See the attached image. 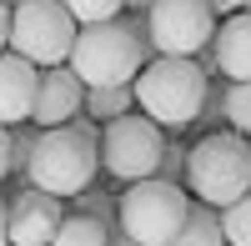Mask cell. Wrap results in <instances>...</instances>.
Masks as SVG:
<instances>
[{"label": "cell", "instance_id": "cell-1", "mask_svg": "<svg viewBox=\"0 0 251 246\" xmlns=\"http://www.w3.org/2000/svg\"><path fill=\"white\" fill-rule=\"evenodd\" d=\"M151 25L146 10H121L116 20L75 25L66 66L80 75V86H131L136 71L151 60Z\"/></svg>", "mask_w": 251, "mask_h": 246}, {"label": "cell", "instance_id": "cell-2", "mask_svg": "<svg viewBox=\"0 0 251 246\" xmlns=\"http://www.w3.org/2000/svg\"><path fill=\"white\" fill-rule=\"evenodd\" d=\"M96 121L75 116L66 126H46L35 136V151L25 161V186H40L50 196H75L86 191L96 171H100V151H96Z\"/></svg>", "mask_w": 251, "mask_h": 246}, {"label": "cell", "instance_id": "cell-3", "mask_svg": "<svg viewBox=\"0 0 251 246\" xmlns=\"http://www.w3.org/2000/svg\"><path fill=\"white\" fill-rule=\"evenodd\" d=\"M206 75L191 55H151L131 80L136 111H146L161 131H191V121L201 111L206 96Z\"/></svg>", "mask_w": 251, "mask_h": 246}, {"label": "cell", "instance_id": "cell-4", "mask_svg": "<svg viewBox=\"0 0 251 246\" xmlns=\"http://www.w3.org/2000/svg\"><path fill=\"white\" fill-rule=\"evenodd\" d=\"M181 186H191L196 201L206 206H226L241 191H251V141L231 126L206 131L191 151H186V176Z\"/></svg>", "mask_w": 251, "mask_h": 246}, {"label": "cell", "instance_id": "cell-5", "mask_svg": "<svg viewBox=\"0 0 251 246\" xmlns=\"http://www.w3.org/2000/svg\"><path fill=\"white\" fill-rule=\"evenodd\" d=\"M186 206H191V191L181 181H161V176L126 181V191L116 196V231H126L141 246H166L181 231Z\"/></svg>", "mask_w": 251, "mask_h": 246}, {"label": "cell", "instance_id": "cell-6", "mask_svg": "<svg viewBox=\"0 0 251 246\" xmlns=\"http://www.w3.org/2000/svg\"><path fill=\"white\" fill-rule=\"evenodd\" d=\"M71 40H75V20L60 0H15L10 5V35H5V50L25 55L30 66H66L71 55Z\"/></svg>", "mask_w": 251, "mask_h": 246}, {"label": "cell", "instance_id": "cell-7", "mask_svg": "<svg viewBox=\"0 0 251 246\" xmlns=\"http://www.w3.org/2000/svg\"><path fill=\"white\" fill-rule=\"evenodd\" d=\"M161 146H166V131H161L146 111L111 116V121H100V131H96L100 166H106L116 181H141V176H151Z\"/></svg>", "mask_w": 251, "mask_h": 246}, {"label": "cell", "instance_id": "cell-8", "mask_svg": "<svg viewBox=\"0 0 251 246\" xmlns=\"http://www.w3.org/2000/svg\"><path fill=\"white\" fill-rule=\"evenodd\" d=\"M156 55H196L216 30V10L206 0H151L146 5Z\"/></svg>", "mask_w": 251, "mask_h": 246}, {"label": "cell", "instance_id": "cell-9", "mask_svg": "<svg viewBox=\"0 0 251 246\" xmlns=\"http://www.w3.org/2000/svg\"><path fill=\"white\" fill-rule=\"evenodd\" d=\"M60 216H66L60 196L40 191V186H20L5 201V236H10V246H46L60 226Z\"/></svg>", "mask_w": 251, "mask_h": 246}, {"label": "cell", "instance_id": "cell-10", "mask_svg": "<svg viewBox=\"0 0 251 246\" xmlns=\"http://www.w3.org/2000/svg\"><path fill=\"white\" fill-rule=\"evenodd\" d=\"M80 96H86V86H80V75L71 66H46L35 80V100H30V126L46 131V126H66V121L80 116Z\"/></svg>", "mask_w": 251, "mask_h": 246}, {"label": "cell", "instance_id": "cell-11", "mask_svg": "<svg viewBox=\"0 0 251 246\" xmlns=\"http://www.w3.org/2000/svg\"><path fill=\"white\" fill-rule=\"evenodd\" d=\"M211 55H216V75H226V80L251 75V10H231L216 20Z\"/></svg>", "mask_w": 251, "mask_h": 246}, {"label": "cell", "instance_id": "cell-12", "mask_svg": "<svg viewBox=\"0 0 251 246\" xmlns=\"http://www.w3.org/2000/svg\"><path fill=\"white\" fill-rule=\"evenodd\" d=\"M35 80H40V66H30V60L15 55V50H0V126L30 121Z\"/></svg>", "mask_w": 251, "mask_h": 246}, {"label": "cell", "instance_id": "cell-13", "mask_svg": "<svg viewBox=\"0 0 251 246\" xmlns=\"http://www.w3.org/2000/svg\"><path fill=\"white\" fill-rule=\"evenodd\" d=\"M166 246H226V241H221L216 206H206V201H191V206H186L181 231H176L171 241H166Z\"/></svg>", "mask_w": 251, "mask_h": 246}, {"label": "cell", "instance_id": "cell-14", "mask_svg": "<svg viewBox=\"0 0 251 246\" xmlns=\"http://www.w3.org/2000/svg\"><path fill=\"white\" fill-rule=\"evenodd\" d=\"M126 111H136L131 86H86V96H80V116L86 121H111Z\"/></svg>", "mask_w": 251, "mask_h": 246}, {"label": "cell", "instance_id": "cell-15", "mask_svg": "<svg viewBox=\"0 0 251 246\" xmlns=\"http://www.w3.org/2000/svg\"><path fill=\"white\" fill-rule=\"evenodd\" d=\"M106 236H111L106 221H96L86 211H71V216H60V226L46 246H106Z\"/></svg>", "mask_w": 251, "mask_h": 246}, {"label": "cell", "instance_id": "cell-16", "mask_svg": "<svg viewBox=\"0 0 251 246\" xmlns=\"http://www.w3.org/2000/svg\"><path fill=\"white\" fill-rule=\"evenodd\" d=\"M216 221H221V241L226 246H251V191H241L236 201L216 206Z\"/></svg>", "mask_w": 251, "mask_h": 246}, {"label": "cell", "instance_id": "cell-17", "mask_svg": "<svg viewBox=\"0 0 251 246\" xmlns=\"http://www.w3.org/2000/svg\"><path fill=\"white\" fill-rule=\"evenodd\" d=\"M191 126H196L201 136L226 126V75H211V80H206V96H201V111H196Z\"/></svg>", "mask_w": 251, "mask_h": 246}, {"label": "cell", "instance_id": "cell-18", "mask_svg": "<svg viewBox=\"0 0 251 246\" xmlns=\"http://www.w3.org/2000/svg\"><path fill=\"white\" fill-rule=\"evenodd\" d=\"M226 126L251 141V75L246 80H226Z\"/></svg>", "mask_w": 251, "mask_h": 246}, {"label": "cell", "instance_id": "cell-19", "mask_svg": "<svg viewBox=\"0 0 251 246\" xmlns=\"http://www.w3.org/2000/svg\"><path fill=\"white\" fill-rule=\"evenodd\" d=\"M60 5L71 10L75 25H96V20H116L126 10V0H60Z\"/></svg>", "mask_w": 251, "mask_h": 246}, {"label": "cell", "instance_id": "cell-20", "mask_svg": "<svg viewBox=\"0 0 251 246\" xmlns=\"http://www.w3.org/2000/svg\"><path fill=\"white\" fill-rule=\"evenodd\" d=\"M35 126H30V121H15V126H10V176H20V181H25V161H30V151H35Z\"/></svg>", "mask_w": 251, "mask_h": 246}, {"label": "cell", "instance_id": "cell-21", "mask_svg": "<svg viewBox=\"0 0 251 246\" xmlns=\"http://www.w3.org/2000/svg\"><path fill=\"white\" fill-rule=\"evenodd\" d=\"M71 206H75V211H86V216H96V221H106V226H116V196H111V191L86 186V191H75V196H71Z\"/></svg>", "mask_w": 251, "mask_h": 246}, {"label": "cell", "instance_id": "cell-22", "mask_svg": "<svg viewBox=\"0 0 251 246\" xmlns=\"http://www.w3.org/2000/svg\"><path fill=\"white\" fill-rule=\"evenodd\" d=\"M151 176H161V181H181L186 176V146H181V141H166V146H161Z\"/></svg>", "mask_w": 251, "mask_h": 246}, {"label": "cell", "instance_id": "cell-23", "mask_svg": "<svg viewBox=\"0 0 251 246\" xmlns=\"http://www.w3.org/2000/svg\"><path fill=\"white\" fill-rule=\"evenodd\" d=\"M10 176V126H0V181Z\"/></svg>", "mask_w": 251, "mask_h": 246}, {"label": "cell", "instance_id": "cell-24", "mask_svg": "<svg viewBox=\"0 0 251 246\" xmlns=\"http://www.w3.org/2000/svg\"><path fill=\"white\" fill-rule=\"evenodd\" d=\"M206 5H211L216 20H221V15H231V10H246V0H206Z\"/></svg>", "mask_w": 251, "mask_h": 246}, {"label": "cell", "instance_id": "cell-25", "mask_svg": "<svg viewBox=\"0 0 251 246\" xmlns=\"http://www.w3.org/2000/svg\"><path fill=\"white\" fill-rule=\"evenodd\" d=\"M5 35H10V0H0V50H5Z\"/></svg>", "mask_w": 251, "mask_h": 246}, {"label": "cell", "instance_id": "cell-26", "mask_svg": "<svg viewBox=\"0 0 251 246\" xmlns=\"http://www.w3.org/2000/svg\"><path fill=\"white\" fill-rule=\"evenodd\" d=\"M106 246H141V241H131V236H126V231H116V226H111V236H106Z\"/></svg>", "mask_w": 251, "mask_h": 246}, {"label": "cell", "instance_id": "cell-27", "mask_svg": "<svg viewBox=\"0 0 251 246\" xmlns=\"http://www.w3.org/2000/svg\"><path fill=\"white\" fill-rule=\"evenodd\" d=\"M0 246H10V236H5V196H0Z\"/></svg>", "mask_w": 251, "mask_h": 246}, {"label": "cell", "instance_id": "cell-28", "mask_svg": "<svg viewBox=\"0 0 251 246\" xmlns=\"http://www.w3.org/2000/svg\"><path fill=\"white\" fill-rule=\"evenodd\" d=\"M146 5H151V0H126V10H146Z\"/></svg>", "mask_w": 251, "mask_h": 246}, {"label": "cell", "instance_id": "cell-29", "mask_svg": "<svg viewBox=\"0 0 251 246\" xmlns=\"http://www.w3.org/2000/svg\"><path fill=\"white\" fill-rule=\"evenodd\" d=\"M246 10H251V0H246Z\"/></svg>", "mask_w": 251, "mask_h": 246}, {"label": "cell", "instance_id": "cell-30", "mask_svg": "<svg viewBox=\"0 0 251 246\" xmlns=\"http://www.w3.org/2000/svg\"><path fill=\"white\" fill-rule=\"evenodd\" d=\"M10 5H15V0H10Z\"/></svg>", "mask_w": 251, "mask_h": 246}]
</instances>
